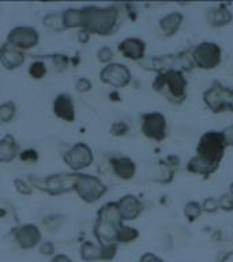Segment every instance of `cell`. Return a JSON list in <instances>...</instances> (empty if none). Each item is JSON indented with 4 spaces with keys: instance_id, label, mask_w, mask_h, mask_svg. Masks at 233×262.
<instances>
[{
    "instance_id": "obj_1",
    "label": "cell",
    "mask_w": 233,
    "mask_h": 262,
    "mask_svg": "<svg viewBox=\"0 0 233 262\" xmlns=\"http://www.w3.org/2000/svg\"><path fill=\"white\" fill-rule=\"evenodd\" d=\"M226 141L222 131H207L199 139L196 155L188 161L187 169L191 173L207 176L216 171L224 159Z\"/></svg>"
},
{
    "instance_id": "obj_2",
    "label": "cell",
    "mask_w": 233,
    "mask_h": 262,
    "mask_svg": "<svg viewBox=\"0 0 233 262\" xmlns=\"http://www.w3.org/2000/svg\"><path fill=\"white\" fill-rule=\"evenodd\" d=\"M64 28L83 26L87 32L97 34H110L118 20V10L113 7L97 8L89 7L83 10H68L63 15Z\"/></svg>"
},
{
    "instance_id": "obj_3",
    "label": "cell",
    "mask_w": 233,
    "mask_h": 262,
    "mask_svg": "<svg viewBox=\"0 0 233 262\" xmlns=\"http://www.w3.org/2000/svg\"><path fill=\"white\" fill-rule=\"evenodd\" d=\"M122 216L119 213L118 204H106L98 212V221L96 225V236L101 243L110 245L113 241H119L122 232Z\"/></svg>"
},
{
    "instance_id": "obj_4",
    "label": "cell",
    "mask_w": 233,
    "mask_h": 262,
    "mask_svg": "<svg viewBox=\"0 0 233 262\" xmlns=\"http://www.w3.org/2000/svg\"><path fill=\"white\" fill-rule=\"evenodd\" d=\"M192 61L196 67L203 70H212L221 63L220 45L210 41L200 42L195 47L191 55Z\"/></svg>"
},
{
    "instance_id": "obj_5",
    "label": "cell",
    "mask_w": 233,
    "mask_h": 262,
    "mask_svg": "<svg viewBox=\"0 0 233 262\" xmlns=\"http://www.w3.org/2000/svg\"><path fill=\"white\" fill-rule=\"evenodd\" d=\"M154 86L157 90H161L164 86H167L171 97L177 100V101H181L185 96L187 81L179 70H168L155 79Z\"/></svg>"
},
{
    "instance_id": "obj_6",
    "label": "cell",
    "mask_w": 233,
    "mask_h": 262,
    "mask_svg": "<svg viewBox=\"0 0 233 262\" xmlns=\"http://www.w3.org/2000/svg\"><path fill=\"white\" fill-rule=\"evenodd\" d=\"M74 188L77 190L78 195L86 202H94L100 200L106 191L105 184L98 178L89 175H78Z\"/></svg>"
},
{
    "instance_id": "obj_7",
    "label": "cell",
    "mask_w": 233,
    "mask_h": 262,
    "mask_svg": "<svg viewBox=\"0 0 233 262\" xmlns=\"http://www.w3.org/2000/svg\"><path fill=\"white\" fill-rule=\"evenodd\" d=\"M232 96L233 90L222 86L220 82H216L203 93V101L213 112H222L229 110Z\"/></svg>"
},
{
    "instance_id": "obj_8",
    "label": "cell",
    "mask_w": 233,
    "mask_h": 262,
    "mask_svg": "<svg viewBox=\"0 0 233 262\" xmlns=\"http://www.w3.org/2000/svg\"><path fill=\"white\" fill-rule=\"evenodd\" d=\"M142 131L147 138L162 141L167 137V119L158 112H151L143 116Z\"/></svg>"
},
{
    "instance_id": "obj_9",
    "label": "cell",
    "mask_w": 233,
    "mask_h": 262,
    "mask_svg": "<svg viewBox=\"0 0 233 262\" xmlns=\"http://www.w3.org/2000/svg\"><path fill=\"white\" fill-rule=\"evenodd\" d=\"M65 163L73 169H83L89 167L93 161V155L90 147L85 143H78L73 149H69L64 156Z\"/></svg>"
},
{
    "instance_id": "obj_10",
    "label": "cell",
    "mask_w": 233,
    "mask_h": 262,
    "mask_svg": "<svg viewBox=\"0 0 233 262\" xmlns=\"http://www.w3.org/2000/svg\"><path fill=\"white\" fill-rule=\"evenodd\" d=\"M101 79L108 85H112L114 88H123L126 86L131 79L130 70L123 64H109L101 71Z\"/></svg>"
},
{
    "instance_id": "obj_11",
    "label": "cell",
    "mask_w": 233,
    "mask_h": 262,
    "mask_svg": "<svg viewBox=\"0 0 233 262\" xmlns=\"http://www.w3.org/2000/svg\"><path fill=\"white\" fill-rule=\"evenodd\" d=\"M38 42V34L32 28H16L8 36V44L16 48L29 49Z\"/></svg>"
},
{
    "instance_id": "obj_12",
    "label": "cell",
    "mask_w": 233,
    "mask_h": 262,
    "mask_svg": "<svg viewBox=\"0 0 233 262\" xmlns=\"http://www.w3.org/2000/svg\"><path fill=\"white\" fill-rule=\"evenodd\" d=\"M78 175L67 173V175H53L44 180V188L51 194H60L68 191L75 186Z\"/></svg>"
},
{
    "instance_id": "obj_13",
    "label": "cell",
    "mask_w": 233,
    "mask_h": 262,
    "mask_svg": "<svg viewBox=\"0 0 233 262\" xmlns=\"http://www.w3.org/2000/svg\"><path fill=\"white\" fill-rule=\"evenodd\" d=\"M116 253V246L104 245L96 246L93 243H85L82 246V258L87 261H96V259H110Z\"/></svg>"
},
{
    "instance_id": "obj_14",
    "label": "cell",
    "mask_w": 233,
    "mask_h": 262,
    "mask_svg": "<svg viewBox=\"0 0 233 262\" xmlns=\"http://www.w3.org/2000/svg\"><path fill=\"white\" fill-rule=\"evenodd\" d=\"M118 208L122 220H135L142 213L143 205L136 196L126 195L119 201Z\"/></svg>"
},
{
    "instance_id": "obj_15",
    "label": "cell",
    "mask_w": 233,
    "mask_h": 262,
    "mask_svg": "<svg viewBox=\"0 0 233 262\" xmlns=\"http://www.w3.org/2000/svg\"><path fill=\"white\" fill-rule=\"evenodd\" d=\"M145 49L146 45L139 38H127L119 45V51L128 59L132 60H139L145 56Z\"/></svg>"
},
{
    "instance_id": "obj_16",
    "label": "cell",
    "mask_w": 233,
    "mask_h": 262,
    "mask_svg": "<svg viewBox=\"0 0 233 262\" xmlns=\"http://www.w3.org/2000/svg\"><path fill=\"white\" fill-rule=\"evenodd\" d=\"M40 231L34 225H24L15 232V237L24 249H30L38 243L40 241Z\"/></svg>"
},
{
    "instance_id": "obj_17",
    "label": "cell",
    "mask_w": 233,
    "mask_h": 262,
    "mask_svg": "<svg viewBox=\"0 0 233 262\" xmlns=\"http://www.w3.org/2000/svg\"><path fill=\"white\" fill-rule=\"evenodd\" d=\"M53 111L59 118L64 119L67 122H73L75 118V111H74L73 100L68 94H60L53 104Z\"/></svg>"
},
{
    "instance_id": "obj_18",
    "label": "cell",
    "mask_w": 233,
    "mask_h": 262,
    "mask_svg": "<svg viewBox=\"0 0 233 262\" xmlns=\"http://www.w3.org/2000/svg\"><path fill=\"white\" fill-rule=\"evenodd\" d=\"M0 60L3 61V64L6 66L7 69H16L18 66H20L24 63L25 56L24 53H20L19 51H16L14 47L7 44L0 49Z\"/></svg>"
},
{
    "instance_id": "obj_19",
    "label": "cell",
    "mask_w": 233,
    "mask_h": 262,
    "mask_svg": "<svg viewBox=\"0 0 233 262\" xmlns=\"http://www.w3.org/2000/svg\"><path fill=\"white\" fill-rule=\"evenodd\" d=\"M181 22H183V15L180 12H171V14H168L164 18H161V20H159V29L162 30L165 36H173V34L177 33L180 26H181Z\"/></svg>"
},
{
    "instance_id": "obj_20",
    "label": "cell",
    "mask_w": 233,
    "mask_h": 262,
    "mask_svg": "<svg viewBox=\"0 0 233 262\" xmlns=\"http://www.w3.org/2000/svg\"><path fill=\"white\" fill-rule=\"evenodd\" d=\"M230 20H232V14L222 6L208 10L207 22L213 28H221L224 25H228Z\"/></svg>"
},
{
    "instance_id": "obj_21",
    "label": "cell",
    "mask_w": 233,
    "mask_h": 262,
    "mask_svg": "<svg viewBox=\"0 0 233 262\" xmlns=\"http://www.w3.org/2000/svg\"><path fill=\"white\" fill-rule=\"evenodd\" d=\"M112 165H113L114 173L122 178V179H131L135 175L136 167L132 160L127 159V157H120V159L112 160Z\"/></svg>"
},
{
    "instance_id": "obj_22",
    "label": "cell",
    "mask_w": 233,
    "mask_h": 262,
    "mask_svg": "<svg viewBox=\"0 0 233 262\" xmlns=\"http://www.w3.org/2000/svg\"><path fill=\"white\" fill-rule=\"evenodd\" d=\"M18 146L11 135H6L0 141V161H11L15 157Z\"/></svg>"
},
{
    "instance_id": "obj_23",
    "label": "cell",
    "mask_w": 233,
    "mask_h": 262,
    "mask_svg": "<svg viewBox=\"0 0 233 262\" xmlns=\"http://www.w3.org/2000/svg\"><path fill=\"white\" fill-rule=\"evenodd\" d=\"M200 213H202V205L198 202H188L184 208V214L190 221L196 220L200 216Z\"/></svg>"
},
{
    "instance_id": "obj_24",
    "label": "cell",
    "mask_w": 233,
    "mask_h": 262,
    "mask_svg": "<svg viewBox=\"0 0 233 262\" xmlns=\"http://www.w3.org/2000/svg\"><path fill=\"white\" fill-rule=\"evenodd\" d=\"M14 104L11 102H7V104H4V105L0 106V120H3V122H8V120H11V118L14 116Z\"/></svg>"
},
{
    "instance_id": "obj_25",
    "label": "cell",
    "mask_w": 233,
    "mask_h": 262,
    "mask_svg": "<svg viewBox=\"0 0 233 262\" xmlns=\"http://www.w3.org/2000/svg\"><path fill=\"white\" fill-rule=\"evenodd\" d=\"M218 206L224 210H232L233 209V198L229 194L226 195H222L218 200Z\"/></svg>"
},
{
    "instance_id": "obj_26",
    "label": "cell",
    "mask_w": 233,
    "mask_h": 262,
    "mask_svg": "<svg viewBox=\"0 0 233 262\" xmlns=\"http://www.w3.org/2000/svg\"><path fill=\"white\" fill-rule=\"evenodd\" d=\"M29 71H30V74H32V77L41 78L45 74V67L42 63L37 61V63L32 64V67H30V70H29Z\"/></svg>"
},
{
    "instance_id": "obj_27",
    "label": "cell",
    "mask_w": 233,
    "mask_h": 262,
    "mask_svg": "<svg viewBox=\"0 0 233 262\" xmlns=\"http://www.w3.org/2000/svg\"><path fill=\"white\" fill-rule=\"evenodd\" d=\"M218 208H220L218 206V200H214V198H207L202 205V210H206V212L210 213L216 212Z\"/></svg>"
},
{
    "instance_id": "obj_28",
    "label": "cell",
    "mask_w": 233,
    "mask_h": 262,
    "mask_svg": "<svg viewBox=\"0 0 233 262\" xmlns=\"http://www.w3.org/2000/svg\"><path fill=\"white\" fill-rule=\"evenodd\" d=\"M229 110L233 111V96H232V101H230V105H229ZM222 134L225 137V141H226V145H233V126L228 127L222 131Z\"/></svg>"
},
{
    "instance_id": "obj_29",
    "label": "cell",
    "mask_w": 233,
    "mask_h": 262,
    "mask_svg": "<svg viewBox=\"0 0 233 262\" xmlns=\"http://www.w3.org/2000/svg\"><path fill=\"white\" fill-rule=\"evenodd\" d=\"M112 56H113V53H112V51H110L109 48H102L98 51V59L101 61L110 60Z\"/></svg>"
},
{
    "instance_id": "obj_30",
    "label": "cell",
    "mask_w": 233,
    "mask_h": 262,
    "mask_svg": "<svg viewBox=\"0 0 233 262\" xmlns=\"http://www.w3.org/2000/svg\"><path fill=\"white\" fill-rule=\"evenodd\" d=\"M141 262H162L158 257H155L154 254H145L141 259Z\"/></svg>"
},
{
    "instance_id": "obj_31",
    "label": "cell",
    "mask_w": 233,
    "mask_h": 262,
    "mask_svg": "<svg viewBox=\"0 0 233 262\" xmlns=\"http://www.w3.org/2000/svg\"><path fill=\"white\" fill-rule=\"evenodd\" d=\"M52 262H73V261H71L68 257H65V255H56V257L53 258Z\"/></svg>"
},
{
    "instance_id": "obj_32",
    "label": "cell",
    "mask_w": 233,
    "mask_h": 262,
    "mask_svg": "<svg viewBox=\"0 0 233 262\" xmlns=\"http://www.w3.org/2000/svg\"><path fill=\"white\" fill-rule=\"evenodd\" d=\"M229 195H230L233 198V183L230 184V188H229Z\"/></svg>"
}]
</instances>
